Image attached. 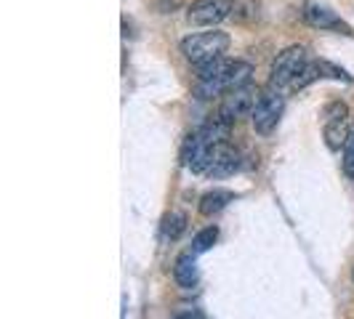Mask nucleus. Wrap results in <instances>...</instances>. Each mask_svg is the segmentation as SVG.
<instances>
[{"label":"nucleus","mask_w":354,"mask_h":319,"mask_svg":"<svg viewBox=\"0 0 354 319\" xmlns=\"http://www.w3.org/2000/svg\"><path fill=\"white\" fill-rule=\"evenodd\" d=\"M230 35L221 30H211V32H195V35L181 40V53L187 56V61H192L195 67L211 64L216 59H221L230 51Z\"/></svg>","instance_id":"f257e3e1"},{"label":"nucleus","mask_w":354,"mask_h":319,"mask_svg":"<svg viewBox=\"0 0 354 319\" xmlns=\"http://www.w3.org/2000/svg\"><path fill=\"white\" fill-rule=\"evenodd\" d=\"M309 67V53L304 46H288L285 51L274 56L272 67H269V86L272 88H293L296 80L304 75V70Z\"/></svg>","instance_id":"f03ea898"},{"label":"nucleus","mask_w":354,"mask_h":319,"mask_svg":"<svg viewBox=\"0 0 354 319\" xmlns=\"http://www.w3.org/2000/svg\"><path fill=\"white\" fill-rule=\"evenodd\" d=\"M283 109H285V99L283 93L277 88H264L259 93V99H256V106H253V112H250V123H253V130L256 133H261V136H269L277 123H280V117H283Z\"/></svg>","instance_id":"7ed1b4c3"},{"label":"nucleus","mask_w":354,"mask_h":319,"mask_svg":"<svg viewBox=\"0 0 354 319\" xmlns=\"http://www.w3.org/2000/svg\"><path fill=\"white\" fill-rule=\"evenodd\" d=\"M250 75H253V67L248 61H230V67L221 72L216 80H208V83H197L195 93L200 99H213V96H224L234 88H243L250 83Z\"/></svg>","instance_id":"20e7f679"},{"label":"nucleus","mask_w":354,"mask_h":319,"mask_svg":"<svg viewBox=\"0 0 354 319\" xmlns=\"http://www.w3.org/2000/svg\"><path fill=\"white\" fill-rule=\"evenodd\" d=\"M259 93H261V90L253 88L250 83L243 86V88H234V90H230V93H224V96H221V104H218V117H221L224 123L234 125L240 117H245V115L253 112Z\"/></svg>","instance_id":"39448f33"},{"label":"nucleus","mask_w":354,"mask_h":319,"mask_svg":"<svg viewBox=\"0 0 354 319\" xmlns=\"http://www.w3.org/2000/svg\"><path fill=\"white\" fill-rule=\"evenodd\" d=\"M232 11L234 0H192V6L187 8V19L195 27H216L224 19H230Z\"/></svg>","instance_id":"423d86ee"},{"label":"nucleus","mask_w":354,"mask_h":319,"mask_svg":"<svg viewBox=\"0 0 354 319\" xmlns=\"http://www.w3.org/2000/svg\"><path fill=\"white\" fill-rule=\"evenodd\" d=\"M346 117H349V106L344 102H330L325 106V130L322 133H325L328 149H333V152H338L346 144L349 128H352V125H346Z\"/></svg>","instance_id":"0eeeda50"},{"label":"nucleus","mask_w":354,"mask_h":319,"mask_svg":"<svg viewBox=\"0 0 354 319\" xmlns=\"http://www.w3.org/2000/svg\"><path fill=\"white\" fill-rule=\"evenodd\" d=\"M301 17L306 24H312L315 30H328V32H338V35H354L352 27L338 17L336 11L319 6V3H306L301 8Z\"/></svg>","instance_id":"6e6552de"},{"label":"nucleus","mask_w":354,"mask_h":319,"mask_svg":"<svg viewBox=\"0 0 354 319\" xmlns=\"http://www.w3.org/2000/svg\"><path fill=\"white\" fill-rule=\"evenodd\" d=\"M237 168H240V155H237V152L232 149L230 142H224V144H218V146L213 149L211 165H208L205 176L224 178V176H232V173H234Z\"/></svg>","instance_id":"1a4fd4ad"},{"label":"nucleus","mask_w":354,"mask_h":319,"mask_svg":"<svg viewBox=\"0 0 354 319\" xmlns=\"http://www.w3.org/2000/svg\"><path fill=\"white\" fill-rule=\"evenodd\" d=\"M174 280L178 282V287L184 290H192L197 284V264H195V253H184L178 255L176 264H174Z\"/></svg>","instance_id":"9d476101"},{"label":"nucleus","mask_w":354,"mask_h":319,"mask_svg":"<svg viewBox=\"0 0 354 319\" xmlns=\"http://www.w3.org/2000/svg\"><path fill=\"white\" fill-rule=\"evenodd\" d=\"M234 195H232L230 189H213V192H205V195L200 197V213L203 215H216V213H221L227 205H230Z\"/></svg>","instance_id":"9b49d317"},{"label":"nucleus","mask_w":354,"mask_h":319,"mask_svg":"<svg viewBox=\"0 0 354 319\" xmlns=\"http://www.w3.org/2000/svg\"><path fill=\"white\" fill-rule=\"evenodd\" d=\"M216 240H218V229H216V226H205L203 231L195 234V240H192V253H195V255L208 253V250L216 245Z\"/></svg>","instance_id":"f8f14e48"},{"label":"nucleus","mask_w":354,"mask_h":319,"mask_svg":"<svg viewBox=\"0 0 354 319\" xmlns=\"http://www.w3.org/2000/svg\"><path fill=\"white\" fill-rule=\"evenodd\" d=\"M184 229H187V215H184V213H171V215H165L162 231H165L168 240H178Z\"/></svg>","instance_id":"ddd939ff"},{"label":"nucleus","mask_w":354,"mask_h":319,"mask_svg":"<svg viewBox=\"0 0 354 319\" xmlns=\"http://www.w3.org/2000/svg\"><path fill=\"white\" fill-rule=\"evenodd\" d=\"M344 173L349 181H354V125L349 128V136L344 144Z\"/></svg>","instance_id":"4468645a"},{"label":"nucleus","mask_w":354,"mask_h":319,"mask_svg":"<svg viewBox=\"0 0 354 319\" xmlns=\"http://www.w3.org/2000/svg\"><path fill=\"white\" fill-rule=\"evenodd\" d=\"M174 319H195V317H192V314H176Z\"/></svg>","instance_id":"2eb2a0df"},{"label":"nucleus","mask_w":354,"mask_h":319,"mask_svg":"<svg viewBox=\"0 0 354 319\" xmlns=\"http://www.w3.org/2000/svg\"><path fill=\"white\" fill-rule=\"evenodd\" d=\"M352 280H354V271H352Z\"/></svg>","instance_id":"dca6fc26"}]
</instances>
